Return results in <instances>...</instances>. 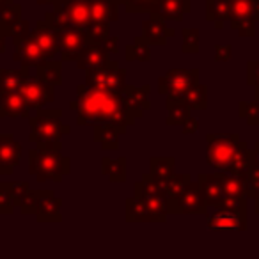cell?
Returning <instances> with one entry per match:
<instances>
[{"label": "cell", "mask_w": 259, "mask_h": 259, "mask_svg": "<svg viewBox=\"0 0 259 259\" xmlns=\"http://www.w3.org/2000/svg\"><path fill=\"white\" fill-rule=\"evenodd\" d=\"M69 108L76 112V124L94 126L100 122H112L119 128L128 132L137 119L130 114L121 93L103 91L87 87L85 83L76 87L75 101L69 103Z\"/></svg>", "instance_id": "cell-1"}, {"label": "cell", "mask_w": 259, "mask_h": 259, "mask_svg": "<svg viewBox=\"0 0 259 259\" xmlns=\"http://www.w3.org/2000/svg\"><path fill=\"white\" fill-rule=\"evenodd\" d=\"M29 172L39 183H61L66 174L71 172V160L62 155V144L41 142L29 151Z\"/></svg>", "instance_id": "cell-2"}, {"label": "cell", "mask_w": 259, "mask_h": 259, "mask_svg": "<svg viewBox=\"0 0 259 259\" xmlns=\"http://www.w3.org/2000/svg\"><path fill=\"white\" fill-rule=\"evenodd\" d=\"M45 20L50 23L54 29L62 25L75 27L82 30L83 34L93 25V16H91V0H66L54 4L52 11H47Z\"/></svg>", "instance_id": "cell-3"}, {"label": "cell", "mask_w": 259, "mask_h": 259, "mask_svg": "<svg viewBox=\"0 0 259 259\" xmlns=\"http://www.w3.org/2000/svg\"><path fill=\"white\" fill-rule=\"evenodd\" d=\"M30 134L29 141L32 144H41V142H57L64 135L71 134V126L62 122V110H47L41 108L36 112V115L29 119Z\"/></svg>", "instance_id": "cell-4"}, {"label": "cell", "mask_w": 259, "mask_h": 259, "mask_svg": "<svg viewBox=\"0 0 259 259\" xmlns=\"http://www.w3.org/2000/svg\"><path fill=\"white\" fill-rule=\"evenodd\" d=\"M241 139L238 134L206 135V162L219 172H227Z\"/></svg>", "instance_id": "cell-5"}, {"label": "cell", "mask_w": 259, "mask_h": 259, "mask_svg": "<svg viewBox=\"0 0 259 259\" xmlns=\"http://www.w3.org/2000/svg\"><path fill=\"white\" fill-rule=\"evenodd\" d=\"M126 76H128V71L124 68H121V64L117 61L110 59L101 68L94 69V71H87L83 83L87 87H94V89L121 93L126 87Z\"/></svg>", "instance_id": "cell-6"}, {"label": "cell", "mask_w": 259, "mask_h": 259, "mask_svg": "<svg viewBox=\"0 0 259 259\" xmlns=\"http://www.w3.org/2000/svg\"><path fill=\"white\" fill-rule=\"evenodd\" d=\"M208 202L201 190V185L192 180L178 197L169 201L170 215H208Z\"/></svg>", "instance_id": "cell-7"}, {"label": "cell", "mask_w": 259, "mask_h": 259, "mask_svg": "<svg viewBox=\"0 0 259 259\" xmlns=\"http://www.w3.org/2000/svg\"><path fill=\"white\" fill-rule=\"evenodd\" d=\"M199 68H172L158 78V93L163 96H180L199 83Z\"/></svg>", "instance_id": "cell-8"}, {"label": "cell", "mask_w": 259, "mask_h": 259, "mask_svg": "<svg viewBox=\"0 0 259 259\" xmlns=\"http://www.w3.org/2000/svg\"><path fill=\"white\" fill-rule=\"evenodd\" d=\"M206 227L209 231H247L248 206L217 208L211 215H206Z\"/></svg>", "instance_id": "cell-9"}, {"label": "cell", "mask_w": 259, "mask_h": 259, "mask_svg": "<svg viewBox=\"0 0 259 259\" xmlns=\"http://www.w3.org/2000/svg\"><path fill=\"white\" fill-rule=\"evenodd\" d=\"M255 0H231V29L236 30L240 37L255 36V20L254 16Z\"/></svg>", "instance_id": "cell-10"}, {"label": "cell", "mask_w": 259, "mask_h": 259, "mask_svg": "<svg viewBox=\"0 0 259 259\" xmlns=\"http://www.w3.org/2000/svg\"><path fill=\"white\" fill-rule=\"evenodd\" d=\"M57 36H59V55H61L62 62H76L82 55V52L87 48V37L82 30L75 29V27L62 25L59 27Z\"/></svg>", "instance_id": "cell-11"}, {"label": "cell", "mask_w": 259, "mask_h": 259, "mask_svg": "<svg viewBox=\"0 0 259 259\" xmlns=\"http://www.w3.org/2000/svg\"><path fill=\"white\" fill-rule=\"evenodd\" d=\"M55 87L45 83L43 80H39L37 76H30L27 82H23V85L20 87V94L23 96V100L27 101L30 110H41L45 105H48L50 101H54L55 98Z\"/></svg>", "instance_id": "cell-12"}, {"label": "cell", "mask_w": 259, "mask_h": 259, "mask_svg": "<svg viewBox=\"0 0 259 259\" xmlns=\"http://www.w3.org/2000/svg\"><path fill=\"white\" fill-rule=\"evenodd\" d=\"M22 162V144L11 134H0V174L9 176Z\"/></svg>", "instance_id": "cell-13"}, {"label": "cell", "mask_w": 259, "mask_h": 259, "mask_svg": "<svg viewBox=\"0 0 259 259\" xmlns=\"http://www.w3.org/2000/svg\"><path fill=\"white\" fill-rule=\"evenodd\" d=\"M62 201L52 190H37V206L36 220L43 224H59L62 222L61 215Z\"/></svg>", "instance_id": "cell-14"}, {"label": "cell", "mask_w": 259, "mask_h": 259, "mask_svg": "<svg viewBox=\"0 0 259 259\" xmlns=\"http://www.w3.org/2000/svg\"><path fill=\"white\" fill-rule=\"evenodd\" d=\"M149 93H151V85H128L121 91V98L124 101L126 108L135 119L142 117L146 110L151 108V101H149Z\"/></svg>", "instance_id": "cell-15"}, {"label": "cell", "mask_w": 259, "mask_h": 259, "mask_svg": "<svg viewBox=\"0 0 259 259\" xmlns=\"http://www.w3.org/2000/svg\"><path fill=\"white\" fill-rule=\"evenodd\" d=\"M13 59L16 62H20L22 66H27V68H34L36 69L37 66L45 64L50 59L47 57L41 47L32 39V36H29L27 39L16 41L15 43V52H13Z\"/></svg>", "instance_id": "cell-16"}, {"label": "cell", "mask_w": 259, "mask_h": 259, "mask_svg": "<svg viewBox=\"0 0 259 259\" xmlns=\"http://www.w3.org/2000/svg\"><path fill=\"white\" fill-rule=\"evenodd\" d=\"M30 36H32V39L39 45L41 50L47 54V57L50 59V61L52 59H55V55L61 52V48H59L57 30H55L54 27L47 22V20H37Z\"/></svg>", "instance_id": "cell-17"}, {"label": "cell", "mask_w": 259, "mask_h": 259, "mask_svg": "<svg viewBox=\"0 0 259 259\" xmlns=\"http://www.w3.org/2000/svg\"><path fill=\"white\" fill-rule=\"evenodd\" d=\"M192 11V0H158L153 18L165 22H183V18Z\"/></svg>", "instance_id": "cell-18"}, {"label": "cell", "mask_w": 259, "mask_h": 259, "mask_svg": "<svg viewBox=\"0 0 259 259\" xmlns=\"http://www.w3.org/2000/svg\"><path fill=\"white\" fill-rule=\"evenodd\" d=\"M141 36L148 41L149 45H155V47H163L167 43L169 37H174L176 32L174 29H170L167 25L165 20H160V18H148L142 22V30H141Z\"/></svg>", "instance_id": "cell-19"}, {"label": "cell", "mask_w": 259, "mask_h": 259, "mask_svg": "<svg viewBox=\"0 0 259 259\" xmlns=\"http://www.w3.org/2000/svg\"><path fill=\"white\" fill-rule=\"evenodd\" d=\"M126 134V130L112 124V122H100L93 126V141L100 144L103 151H117L119 137Z\"/></svg>", "instance_id": "cell-20"}, {"label": "cell", "mask_w": 259, "mask_h": 259, "mask_svg": "<svg viewBox=\"0 0 259 259\" xmlns=\"http://www.w3.org/2000/svg\"><path fill=\"white\" fill-rule=\"evenodd\" d=\"M30 68L22 66L20 69H6L0 68V96L20 93L23 82L30 78Z\"/></svg>", "instance_id": "cell-21"}, {"label": "cell", "mask_w": 259, "mask_h": 259, "mask_svg": "<svg viewBox=\"0 0 259 259\" xmlns=\"http://www.w3.org/2000/svg\"><path fill=\"white\" fill-rule=\"evenodd\" d=\"M197 183L201 185V190L204 194V199L208 202L209 208H222L224 206V192L220 187V181L217 172H209V174H199L197 176Z\"/></svg>", "instance_id": "cell-22"}, {"label": "cell", "mask_w": 259, "mask_h": 259, "mask_svg": "<svg viewBox=\"0 0 259 259\" xmlns=\"http://www.w3.org/2000/svg\"><path fill=\"white\" fill-rule=\"evenodd\" d=\"M252 165H254V149L247 144V142L241 141L240 146H238L236 153H234L233 163H231L229 170L226 174H231L234 178H240L241 181L248 176Z\"/></svg>", "instance_id": "cell-23"}, {"label": "cell", "mask_w": 259, "mask_h": 259, "mask_svg": "<svg viewBox=\"0 0 259 259\" xmlns=\"http://www.w3.org/2000/svg\"><path fill=\"white\" fill-rule=\"evenodd\" d=\"M126 220L128 222H160L158 215L146 199L130 197L126 199Z\"/></svg>", "instance_id": "cell-24"}, {"label": "cell", "mask_w": 259, "mask_h": 259, "mask_svg": "<svg viewBox=\"0 0 259 259\" xmlns=\"http://www.w3.org/2000/svg\"><path fill=\"white\" fill-rule=\"evenodd\" d=\"M119 0H91V16L93 23L110 25L112 22L119 20Z\"/></svg>", "instance_id": "cell-25"}, {"label": "cell", "mask_w": 259, "mask_h": 259, "mask_svg": "<svg viewBox=\"0 0 259 259\" xmlns=\"http://www.w3.org/2000/svg\"><path fill=\"white\" fill-rule=\"evenodd\" d=\"M110 61V54L100 45H87V48L82 52L80 59L76 61V68L82 69L83 73L94 71V69L101 68Z\"/></svg>", "instance_id": "cell-26"}, {"label": "cell", "mask_w": 259, "mask_h": 259, "mask_svg": "<svg viewBox=\"0 0 259 259\" xmlns=\"http://www.w3.org/2000/svg\"><path fill=\"white\" fill-rule=\"evenodd\" d=\"M167 101H181L190 110H206L208 108V87L197 83L190 91L180 94V96H165Z\"/></svg>", "instance_id": "cell-27"}, {"label": "cell", "mask_w": 259, "mask_h": 259, "mask_svg": "<svg viewBox=\"0 0 259 259\" xmlns=\"http://www.w3.org/2000/svg\"><path fill=\"white\" fill-rule=\"evenodd\" d=\"M0 110L6 117H22V119H30V108L27 105V101L23 100V96L20 93L8 94V96H0Z\"/></svg>", "instance_id": "cell-28"}, {"label": "cell", "mask_w": 259, "mask_h": 259, "mask_svg": "<svg viewBox=\"0 0 259 259\" xmlns=\"http://www.w3.org/2000/svg\"><path fill=\"white\" fill-rule=\"evenodd\" d=\"M206 20L217 30L224 29L226 22L231 20V0H206Z\"/></svg>", "instance_id": "cell-29"}, {"label": "cell", "mask_w": 259, "mask_h": 259, "mask_svg": "<svg viewBox=\"0 0 259 259\" xmlns=\"http://www.w3.org/2000/svg\"><path fill=\"white\" fill-rule=\"evenodd\" d=\"M101 174L108 178L112 183H124L128 180V158L119 156V158H101Z\"/></svg>", "instance_id": "cell-30"}, {"label": "cell", "mask_w": 259, "mask_h": 259, "mask_svg": "<svg viewBox=\"0 0 259 259\" xmlns=\"http://www.w3.org/2000/svg\"><path fill=\"white\" fill-rule=\"evenodd\" d=\"M36 76L52 87L62 85V61L61 59H52V61L37 66Z\"/></svg>", "instance_id": "cell-31"}, {"label": "cell", "mask_w": 259, "mask_h": 259, "mask_svg": "<svg viewBox=\"0 0 259 259\" xmlns=\"http://www.w3.org/2000/svg\"><path fill=\"white\" fill-rule=\"evenodd\" d=\"M22 20V4L18 2H9V4L0 6V30L6 36H11V30L16 23Z\"/></svg>", "instance_id": "cell-32"}, {"label": "cell", "mask_w": 259, "mask_h": 259, "mask_svg": "<svg viewBox=\"0 0 259 259\" xmlns=\"http://www.w3.org/2000/svg\"><path fill=\"white\" fill-rule=\"evenodd\" d=\"M174 167H176V160L172 156H153L149 160V174L158 181L167 180L174 172Z\"/></svg>", "instance_id": "cell-33"}, {"label": "cell", "mask_w": 259, "mask_h": 259, "mask_svg": "<svg viewBox=\"0 0 259 259\" xmlns=\"http://www.w3.org/2000/svg\"><path fill=\"white\" fill-rule=\"evenodd\" d=\"M0 190H4L9 195L11 202L15 204V208H20L25 199V195L29 194L30 188L29 181H0Z\"/></svg>", "instance_id": "cell-34"}, {"label": "cell", "mask_w": 259, "mask_h": 259, "mask_svg": "<svg viewBox=\"0 0 259 259\" xmlns=\"http://www.w3.org/2000/svg\"><path fill=\"white\" fill-rule=\"evenodd\" d=\"M192 181V176L188 172L185 174H178V172H172L167 180L162 181V187H163V192H165L167 199H174L185 190L188 183Z\"/></svg>", "instance_id": "cell-35"}, {"label": "cell", "mask_w": 259, "mask_h": 259, "mask_svg": "<svg viewBox=\"0 0 259 259\" xmlns=\"http://www.w3.org/2000/svg\"><path fill=\"white\" fill-rule=\"evenodd\" d=\"M126 59L128 61L149 62L151 61V45L142 36H137L134 39V43L126 47Z\"/></svg>", "instance_id": "cell-36"}, {"label": "cell", "mask_w": 259, "mask_h": 259, "mask_svg": "<svg viewBox=\"0 0 259 259\" xmlns=\"http://www.w3.org/2000/svg\"><path fill=\"white\" fill-rule=\"evenodd\" d=\"M165 107L169 110V115L165 119L169 126H183L185 121L188 117H192V110L185 103H181V101H165Z\"/></svg>", "instance_id": "cell-37"}, {"label": "cell", "mask_w": 259, "mask_h": 259, "mask_svg": "<svg viewBox=\"0 0 259 259\" xmlns=\"http://www.w3.org/2000/svg\"><path fill=\"white\" fill-rule=\"evenodd\" d=\"M181 50L183 54H197L199 48H201V34L199 29H183L181 30Z\"/></svg>", "instance_id": "cell-38"}, {"label": "cell", "mask_w": 259, "mask_h": 259, "mask_svg": "<svg viewBox=\"0 0 259 259\" xmlns=\"http://www.w3.org/2000/svg\"><path fill=\"white\" fill-rule=\"evenodd\" d=\"M110 36V25H101V23H93L91 29L85 32L87 45H100V47H103V43Z\"/></svg>", "instance_id": "cell-39"}, {"label": "cell", "mask_w": 259, "mask_h": 259, "mask_svg": "<svg viewBox=\"0 0 259 259\" xmlns=\"http://www.w3.org/2000/svg\"><path fill=\"white\" fill-rule=\"evenodd\" d=\"M238 115L247 119L250 126H259V103L257 101H240L238 105Z\"/></svg>", "instance_id": "cell-40"}, {"label": "cell", "mask_w": 259, "mask_h": 259, "mask_svg": "<svg viewBox=\"0 0 259 259\" xmlns=\"http://www.w3.org/2000/svg\"><path fill=\"white\" fill-rule=\"evenodd\" d=\"M128 13H148L153 15L156 9L158 0H119Z\"/></svg>", "instance_id": "cell-41"}, {"label": "cell", "mask_w": 259, "mask_h": 259, "mask_svg": "<svg viewBox=\"0 0 259 259\" xmlns=\"http://www.w3.org/2000/svg\"><path fill=\"white\" fill-rule=\"evenodd\" d=\"M245 185V194H247V199H252L254 201L255 197H259V165H252L248 176L243 180Z\"/></svg>", "instance_id": "cell-42"}, {"label": "cell", "mask_w": 259, "mask_h": 259, "mask_svg": "<svg viewBox=\"0 0 259 259\" xmlns=\"http://www.w3.org/2000/svg\"><path fill=\"white\" fill-rule=\"evenodd\" d=\"M30 34H32V30H30V23H29V20L22 18L18 23H16L15 27H13L11 36H9V37H13V43H16V41L27 39V37H29Z\"/></svg>", "instance_id": "cell-43"}, {"label": "cell", "mask_w": 259, "mask_h": 259, "mask_svg": "<svg viewBox=\"0 0 259 259\" xmlns=\"http://www.w3.org/2000/svg\"><path fill=\"white\" fill-rule=\"evenodd\" d=\"M36 206H37V190H30L25 195L22 206H20V213L22 215H34L36 213Z\"/></svg>", "instance_id": "cell-44"}, {"label": "cell", "mask_w": 259, "mask_h": 259, "mask_svg": "<svg viewBox=\"0 0 259 259\" xmlns=\"http://www.w3.org/2000/svg\"><path fill=\"white\" fill-rule=\"evenodd\" d=\"M247 83L259 91V61L247 62Z\"/></svg>", "instance_id": "cell-45"}, {"label": "cell", "mask_w": 259, "mask_h": 259, "mask_svg": "<svg viewBox=\"0 0 259 259\" xmlns=\"http://www.w3.org/2000/svg\"><path fill=\"white\" fill-rule=\"evenodd\" d=\"M233 55V47L231 45H217L215 47V61L227 62Z\"/></svg>", "instance_id": "cell-46"}, {"label": "cell", "mask_w": 259, "mask_h": 259, "mask_svg": "<svg viewBox=\"0 0 259 259\" xmlns=\"http://www.w3.org/2000/svg\"><path fill=\"white\" fill-rule=\"evenodd\" d=\"M13 211H15V204L4 190H0V215H9Z\"/></svg>", "instance_id": "cell-47"}, {"label": "cell", "mask_w": 259, "mask_h": 259, "mask_svg": "<svg viewBox=\"0 0 259 259\" xmlns=\"http://www.w3.org/2000/svg\"><path fill=\"white\" fill-rule=\"evenodd\" d=\"M197 130H199V121L195 117H188L187 121H185V124L181 126V132H183L185 135L195 134Z\"/></svg>", "instance_id": "cell-48"}, {"label": "cell", "mask_w": 259, "mask_h": 259, "mask_svg": "<svg viewBox=\"0 0 259 259\" xmlns=\"http://www.w3.org/2000/svg\"><path fill=\"white\" fill-rule=\"evenodd\" d=\"M119 36H110L107 41L103 43V48L108 52V54H117L119 52Z\"/></svg>", "instance_id": "cell-49"}, {"label": "cell", "mask_w": 259, "mask_h": 259, "mask_svg": "<svg viewBox=\"0 0 259 259\" xmlns=\"http://www.w3.org/2000/svg\"><path fill=\"white\" fill-rule=\"evenodd\" d=\"M6 39H8V36L0 30V54H4L6 52Z\"/></svg>", "instance_id": "cell-50"}, {"label": "cell", "mask_w": 259, "mask_h": 259, "mask_svg": "<svg viewBox=\"0 0 259 259\" xmlns=\"http://www.w3.org/2000/svg\"><path fill=\"white\" fill-rule=\"evenodd\" d=\"M252 149H254V163H255V165H259V141L255 142Z\"/></svg>", "instance_id": "cell-51"}, {"label": "cell", "mask_w": 259, "mask_h": 259, "mask_svg": "<svg viewBox=\"0 0 259 259\" xmlns=\"http://www.w3.org/2000/svg\"><path fill=\"white\" fill-rule=\"evenodd\" d=\"M254 16L259 22V0H255V4H254Z\"/></svg>", "instance_id": "cell-52"}, {"label": "cell", "mask_w": 259, "mask_h": 259, "mask_svg": "<svg viewBox=\"0 0 259 259\" xmlns=\"http://www.w3.org/2000/svg\"><path fill=\"white\" fill-rule=\"evenodd\" d=\"M39 6H48V4H55V0H36Z\"/></svg>", "instance_id": "cell-53"}, {"label": "cell", "mask_w": 259, "mask_h": 259, "mask_svg": "<svg viewBox=\"0 0 259 259\" xmlns=\"http://www.w3.org/2000/svg\"><path fill=\"white\" fill-rule=\"evenodd\" d=\"M254 211H255V215H259V197L254 199Z\"/></svg>", "instance_id": "cell-54"}, {"label": "cell", "mask_w": 259, "mask_h": 259, "mask_svg": "<svg viewBox=\"0 0 259 259\" xmlns=\"http://www.w3.org/2000/svg\"><path fill=\"white\" fill-rule=\"evenodd\" d=\"M9 2H13V0H0V6H4V4H9Z\"/></svg>", "instance_id": "cell-55"}, {"label": "cell", "mask_w": 259, "mask_h": 259, "mask_svg": "<svg viewBox=\"0 0 259 259\" xmlns=\"http://www.w3.org/2000/svg\"><path fill=\"white\" fill-rule=\"evenodd\" d=\"M254 100H255V101H257V103H259V91H255V98H254Z\"/></svg>", "instance_id": "cell-56"}, {"label": "cell", "mask_w": 259, "mask_h": 259, "mask_svg": "<svg viewBox=\"0 0 259 259\" xmlns=\"http://www.w3.org/2000/svg\"><path fill=\"white\" fill-rule=\"evenodd\" d=\"M57 2H66V0H55V4H57Z\"/></svg>", "instance_id": "cell-57"}, {"label": "cell", "mask_w": 259, "mask_h": 259, "mask_svg": "<svg viewBox=\"0 0 259 259\" xmlns=\"http://www.w3.org/2000/svg\"><path fill=\"white\" fill-rule=\"evenodd\" d=\"M0 117H4V114H2V110H0Z\"/></svg>", "instance_id": "cell-58"}]
</instances>
